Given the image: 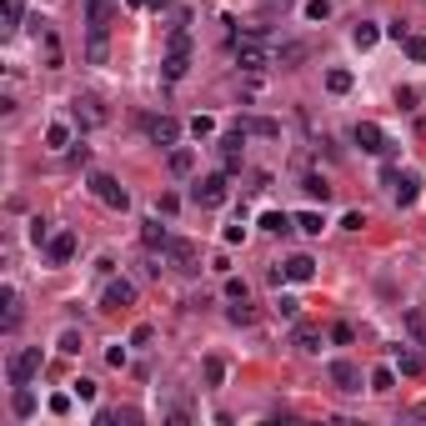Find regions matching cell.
<instances>
[{"label":"cell","instance_id":"cell-25","mask_svg":"<svg viewBox=\"0 0 426 426\" xmlns=\"http://www.w3.org/2000/svg\"><path fill=\"white\" fill-rule=\"evenodd\" d=\"M46 145H51V151H66V145H71V125H51V131H46Z\"/></svg>","mask_w":426,"mask_h":426},{"label":"cell","instance_id":"cell-3","mask_svg":"<svg viewBox=\"0 0 426 426\" xmlns=\"http://www.w3.org/2000/svg\"><path fill=\"white\" fill-rule=\"evenodd\" d=\"M166 261L176 266L181 276H196V271H201V251L190 246V241H181V236H170V246H166Z\"/></svg>","mask_w":426,"mask_h":426},{"label":"cell","instance_id":"cell-28","mask_svg":"<svg viewBox=\"0 0 426 426\" xmlns=\"http://www.w3.org/2000/svg\"><path fill=\"white\" fill-rule=\"evenodd\" d=\"M321 216H316V211H301V216H296V231H306V236H321Z\"/></svg>","mask_w":426,"mask_h":426},{"label":"cell","instance_id":"cell-33","mask_svg":"<svg viewBox=\"0 0 426 426\" xmlns=\"http://www.w3.org/2000/svg\"><path fill=\"white\" fill-rule=\"evenodd\" d=\"M226 296H231V301H246V296H251V286H246V281H236V276H231V281H226Z\"/></svg>","mask_w":426,"mask_h":426},{"label":"cell","instance_id":"cell-10","mask_svg":"<svg viewBox=\"0 0 426 426\" xmlns=\"http://www.w3.org/2000/svg\"><path fill=\"white\" fill-rule=\"evenodd\" d=\"M85 20H91V35H105L116 20V6L111 0H85Z\"/></svg>","mask_w":426,"mask_h":426},{"label":"cell","instance_id":"cell-17","mask_svg":"<svg viewBox=\"0 0 426 426\" xmlns=\"http://www.w3.org/2000/svg\"><path fill=\"white\" fill-rule=\"evenodd\" d=\"M306 55H311V46H301V40H296V46H281V51H276V66H286V71H296V66H301Z\"/></svg>","mask_w":426,"mask_h":426},{"label":"cell","instance_id":"cell-42","mask_svg":"<svg viewBox=\"0 0 426 426\" xmlns=\"http://www.w3.org/2000/svg\"><path fill=\"white\" fill-rule=\"evenodd\" d=\"M91 60H105V35H91V51H85Z\"/></svg>","mask_w":426,"mask_h":426},{"label":"cell","instance_id":"cell-6","mask_svg":"<svg viewBox=\"0 0 426 426\" xmlns=\"http://www.w3.org/2000/svg\"><path fill=\"white\" fill-rule=\"evenodd\" d=\"M145 136H151L156 145H176L181 141V121H170V116H145Z\"/></svg>","mask_w":426,"mask_h":426},{"label":"cell","instance_id":"cell-29","mask_svg":"<svg viewBox=\"0 0 426 426\" xmlns=\"http://www.w3.org/2000/svg\"><path fill=\"white\" fill-rule=\"evenodd\" d=\"M401 51H407V60H426V35H407Z\"/></svg>","mask_w":426,"mask_h":426},{"label":"cell","instance_id":"cell-15","mask_svg":"<svg viewBox=\"0 0 426 426\" xmlns=\"http://www.w3.org/2000/svg\"><path fill=\"white\" fill-rule=\"evenodd\" d=\"M71 256H76V236H71V231H60V236H51V261H55V266H66Z\"/></svg>","mask_w":426,"mask_h":426},{"label":"cell","instance_id":"cell-27","mask_svg":"<svg viewBox=\"0 0 426 426\" xmlns=\"http://www.w3.org/2000/svg\"><path fill=\"white\" fill-rule=\"evenodd\" d=\"M226 381V361L221 356H206V387H221Z\"/></svg>","mask_w":426,"mask_h":426},{"label":"cell","instance_id":"cell-1","mask_svg":"<svg viewBox=\"0 0 426 426\" xmlns=\"http://www.w3.org/2000/svg\"><path fill=\"white\" fill-rule=\"evenodd\" d=\"M35 371H40V346H26V351H15V356H10L6 381H10V387H30Z\"/></svg>","mask_w":426,"mask_h":426},{"label":"cell","instance_id":"cell-44","mask_svg":"<svg viewBox=\"0 0 426 426\" xmlns=\"http://www.w3.org/2000/svg\"><path fill=\"white\" fill-rule=\"evenodd\" d=\"M131 346H151V326H136L131 331Z\"/></svg>","mask_w":426,"mask_h":426},{"label":"cell","instance_id":"cell-32","mask_svg":"<svg viewBox=\"0 0 426 426\" xmlns=\"http://www.w3.org/2000/svg\"><path fill=\"white\" fill-rule=\"evenodd\" d=\"M226 316H231V321H236V326H251V321H256V311H251L246 301H236V306H231Z\"/></svg>","mask_w":426,"mask_h":426},{"label":"cell","instance_id":"cell-9","mask_svg":"<svg viewBox=\"0 0 426 426\" xmlns=\"http://www.w3.org/2000/svg\"><path fill=\"white\" fill-rule=\"evenodd\" d=\"M76 125L91 131V125H105V105L96 96H76Z\"/></svg>","mask_w":426,"mask_h":426},{"label":"cell","instance_id":"cell-16","mask_svg":"<svg viewBox=\"0 0 426 426\" xmlns=\"http://www.w3.org/2000/svg\"><path fill=\"white\" fill-rule=\"evenodd\" d=\"M396 366H401V376H421V371H426V356H421V351H407V346H396Z\"/></svg>","mask_w":426,"mask_h":426},{"label":"cell","instance_id":"cell-41","mask_svg":"<svg viewBox=\"0 0 426 426\" xmlns=\"http://www.w3.org/2000/svg\"><path fill=\"white\" fill-rule=\"evenodd\" d=\"M46 60H51V66H60V40L55 35H46Z\"/></svg>","mask_w":426,"mask_h":426},{"label":"cell","instance_id":"cell-38","mask_svg":"<svg viewBox=\"0 0 426 426\" xmlns=\"http://www.w3.org/2000/svg\"><path fill=\"white\" fill-rule=\"evenodd\" d=\"M276 311H281L286 321H296V311H301V301H291V296H281V301H276Z\"/></svg>","mask_w":426,"mask_h":426},{"label":"cell","instance_id":"cell-37","mask_svg":"<svg viewBox=\"0 0 426 426\" xmlns=\"http://www.w3.org/2000/svg\"><path fill=\"white\" fill-rule=\"evenodd\" d=\"M71 391H76L80 401H96V381H85V376H80V381H76V387H71Z\"/></svg>","mask_w":426,"mask_h":426},{"label":"cell","instance_id":"cell-19","mask_svg":"<svg viewBox=\"0 0 426 426\" xmlns=\"http://www.w3.org/2000/svg\"><path fill=\"white\" fill-rule=\"evenodd\" d=\"M296 351H321V331L306 326V321H296Z\"/></svg>","mask_w":426,"mask_h":426},{"label":"cell","instance_id":"cell-20","mask_svg":"<svg viewBox=\"0 0 426 426\" xmlns=\"http://www.w3.org/2000/svg\"><path fill=\"white\" fill-rule=\"evenodd\" d=\"M291 226H296V221L286 216V211H266V216H261V231H271V236H286Z\"/></svg>","mask_w":426,"mask_h":426},{"label":"cell","instance_id":"cell-35","mask_svg":"<svg viewBox=\"0 0 426 426\" xmlns=\"http://www.w3.org/2000/svg\"><path fill=\"white\" fill-rule=\"evenodd\" d=\"M211 131H216V121H211V116H196V121H190V136H211Z\"/></svg>","mask_w":426,"mask_h":426},{"label":"cell","instance_id":"cell-30","mask_svg":"<svg viewBox=\"0 0 426 426\" xmlns=\"http://www.w3.org/2000/svg\"><path fill=\"white\" fill-rule=\"evenodd\" d=\"M241 131H251V136H281V125H276V121H241Z\"/></svg>","mask_w":426,"mask_h":426},{"label":"cell","instance_id":"cell-5","mask_svg":"<svg viewBox=\"0 0 426 426\" xmlns=\"http://www.w3.org/2000/svg\"><path fill=\"white\" fill-rule=\"evenodd\" d=\"M356 145H361L366 156H391V141L381 136L376 121H361V125H356Z\"/></svg>","mask_w":426,"mask_h":426},{"label":"cell","instance_id":"cell-22","mask_svg":"<svg viewBox=\"0 0 426 426\" xmlns=\"http://www.w3.org/2000/svg\"><path fill=\"white\" fill-rule=\"evenodd\" d=\"M376 35H381V30L371 26V20H361V26L351 30V40H356V51H371V46H376Z\"/></svg>","mask_w":426,"mask_h":426},{"label":"cell","instance_id":"cell-8","mask_svg":"<svg viewBox=\"0 0 426 426\" xmlns=\"http://www.w3.org/2000/svg\"><path fill=\"white\" fill-rule=\"evenodd\" d=\"M136 301V286L131 281H105V291H100V311H125Z\"/></svg>","mask_w":426,"mask_h":426},{"label":"cell","instance_id":"cell-12","mask_svg":"<svg viewBox=\"0 0 426 426\" xmlns=\"http://www.w3.org/2000/svg\"><path fill=\"white\" fill-rule=\"evenodd\" d=\"M141 241H145V251H166L170 246V231L161 226V216H151V221L141 226Z\"/></svg>","mask_w":426,"mask_h":426},{"label":"cell","instance_id":"cell-21","mask_svg":"<svg viewBox=\"0 0 426 426\" xmlns=\"http://www.w3.org/2000/svg\"><path fill=\"white\" fill-rule=\"evenodd\" d=\"M170 170H176V176H190V170H196V151L176 145V151H170Z\"/></svg>","mask_w":426,"mask_h":426},{"label":"cell","instance_id":"cell-18","mask_svg":"<svg viewBox=\"0 0 426 426\" xmlns=\"http://www.w3.org/2000/svg\"><path fill=\"white\" fill-rule=\"evenodd\" d=\"M311 276H316L311 256H291V261H286V281H311Z\"/></svg>","mask_w":426,"mask_h":426},{"label":"cell","instance_id":"cell-4","mask_svg":"<svg viewBox=\"0 0 426 426\" xmlns=\"http://www.w3.org/2000/svg\"><path fill=\"white\" fill-rule=\"evenodd\" d=\"M91 190H96V201H105L111 211H125V206H131V196H125V186H121L116 176H100V170H96V176H91Z\"/></svg>","mask_w":426,"mask_h":426},{"label":"cell","instance_id":"cell-34","mask_svg":"<svg viewBox=\"0 0 426 426\" xmlns=\"http://www.w3.org/2000/svg\"><path fill=\"white\" fill-rule=\"evenodd\" d=\"M60 351L76 356V351H80V331H60Z\"/></svg>","mask_w":426,"mask_h":426},{"label":"cell","instance_id":"cell-39","mask_svg":"<svg viewBox=\"0 0 426 426\" xmlns=\"http://www.w3.org/2000/svg\"><path fill=\"white\" fill-rule=\"evenodd\" d=\"M20 26V0H6V30Z\"/></svg>","mask_w":426,"mask_h":426},{"label":"cell","instance_id":"cell-40","mask_svg":"<svg viewBox=\"0 0 426 426\" xmlns=\"http://www.w3.org/2000/svg\"><path fill=\"white\" fill-rule=\"evenodd\" d=\"M176 206H181V201H176V196H170V190H166V196L156 201V211H161V216H176Z\"/></svg>","mask_w":426,"mask_h":426},{"label":"cell","instance_id":"cell-7","mask_svg":"<svg viewBox=\"0 0 426 426\" xmlns=\"http://www.w3.org/2000/svg\"><path fill=\"white\" fill-rule=\"evenodd\" d=\"M190 201L196 206H221L226 201V176H201L196 186H190Z\"/></svg>","mask_w":426,"mask_h":426},{"label":"cell","instance_id":"cell-36","mask_svg":"<svg viewBox=\"0 0 426 426\" xmlns=\"http://www.w3.org/2000/svg\"><path fill=\"white\" fill-rule=\"evenodd\" d=\"M306 15H311V20H326V15H331V0H311Z\"/></svg>","mask_w":426,"mask_h":426},{"label":"cell","instance_id":"cell-24","mask_svg":"<svg viewBox=\"0 0 426 426\" xmlns=\"http://www.w3.org/2000/svg\"><path fill=\"white\" fill-rule=\"evenodd\" d=\"M10 411H15V416H30V411H35V396H30V387H15V396H10Z\"/></svg>","mask_w":426,"mask_h":426},{"label":"cell","instance_id":"cell-14","mask_svg":"<svg viewBox=\"0 0 426 426\" xmlns=\"http://www.w3.org/2000/svg\"><path fill=\"white\" fill-rule=\"evenodd\" d=\"M391 196H396V206H416L421 181H416V176H396V181H391Z\"/></svg>","mask_w":426,"mask_h":426},{"label":"cell","instance_id":"cell-11","mask_svg":"<svg viewBox=\"0 0 426 426\" xmlns=\"http://www.w3.org/2000/svg\"><path fill=\"white\" fill-rule=\"evenodd\" d=\"M326 376H331V387H336V391H361V371L351 366V361H331Z\"/></svg>","mask_w":426,"mask_h":426},{"label":"cell","instance_id":"cell-45","mask_svg":"<svg viewBox=\"0 0 426 426\" xmlns=\"http://www.w3.org/2000/svg\"><path fill=\"white\" fill-rule=\"evenodd\" d=\"M331 341H341V346H346V341H351V326H346V321H336V326H331Z\"/></svg>","mask_w":426,"mask_h":426},{"label":"cell","instance_id":"cell-46","mask_svg":"<svg viewBox=\"0 0 426 426\" xmlns=\"http://www.w3.org/2000/svg\"><path fill=\"white\" fill-rule=\"evenodd\" d=\"M151 6H156V10H166V6H170V0H151Z\"/></svg>","mask_w":426,"mask_h":426},{"label":"cell","instance_id":"cell-2","mask_svg":"<svg viewBox=\"0 0 426 426\" xmlns=\"http://www.w3.org/2000/svg\"><path fill=\"white\" fill-rule=\"evenodd\" d=\"M186 66H190V40H186V30L176 26V35H170V55L161 60V71H166V80H181Z\"/></svg>","mask_w":426,"mask_h":426},{"label":"cell","instance_id":"cell-13","mask_svg":"<svg viewBox=\"0 0 426 426\" xmlns=\"http://www.w3.org/2000/svg\"><path fill=\"white\" fill-rule=\"evenodd\" d=\"M0 306H6V311H0V326L15 331V326H20V296H15V286L0 291Z\"/></svg>","mask_w":426,"mask_h":426},{"label":"cell","instance_id":"cell-26","mask_svg":"<svg viewBox=\"0 0 426 426\" xmlns=\"http://www.w3.org/2000/svg\"><path fill=\"white\" fill-rule=\"evenodd\" d=\"M326 91L331 96H346L351 91V71H326Z\"/></svg>","mask_w":426,"mask_h":426},{"label":"cell","instance_id":"cell-43","mask_svg":"<svg viewBox=\"0 0 426 426\" xmlns=\"http://www.w3.org/2000/svg\"><path fill=\"white\" fill-rule=\"evenodd\" d=\"M46 236H51V226H46V221H30V241L40 246V241H46Z\"/></svg>","mask_w":426,"mask_h":426},{"label":"cell","instance_id":"cell-23","mask_svg":"<svg viewBox=\"0 0 426 426\" xmlns=\"http://www.w3.org/2000/svg\"><path fill=\"white\" fill-rule=\"evenodd\" d=\"M371 391H381V396L396 391V371H391V366H376V371H371Z\"/></svg>","mask_w":426,"mask_h":426},{"label":"cell","instance_id":"cell-31","mask_svg":"<svg viewBox=\"0 0 426 426\" xmlns=\"http://www.w3.org/2000/svg\"><path fill=\"white\" fill-rule=\"evenodd\" d=\"M301 190H306V196H316V201H326V196H331V186H326L321 176H306V181H301Z\"/></svg>","mask_w":426,"mask_h":426}]
</instances>
